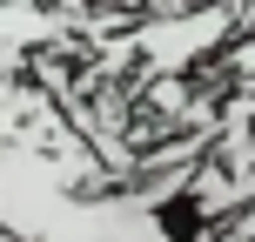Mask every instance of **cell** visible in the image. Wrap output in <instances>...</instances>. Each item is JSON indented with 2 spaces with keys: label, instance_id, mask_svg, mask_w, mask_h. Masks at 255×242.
Returning a JSON list of instances; mask_svg holds the SVG:
<instances>
[{
  "label": "cell",
  "instance_id": "obj_3",
  "mask_svg": "<svg viewBox=\"0 0 255 242\" xmlns=\"http://www.w3.org/2000/svg\"><path fill=\"white\" fill-rule=\"evenodd\" d=\"M47 7H61V13H88L94 0H47Z\"/></svg>",
  "mask_w": 255,
  "mask_h": 242
},
{
  "label": "cell",
  "instance_id": "obj_2",
  "mask_svg": "<svg viewBox=\"0 0 255 242\" xmlns=\"http://www.w3.org/2000/svg\"><path fill=\"white\" fill-rule=\"evenodd\" d=\"M235 27H242V40H255V0H242V7H235Z\"/></svg>",
  "mask_w": 255,
  "mask_h": 242
},
{
  "label": "cell",
  "instance_id": "obj_1",
  "mask_svg": "<svg viewBox=\"0 0 255 242\" xmlns=\"http://www.w3.org/2000/svg\"><path fill=\"white\" fill-rule=\"evenodd\" d=\"M242 27H235V7H181V13H154L148 27H134L128 40H115V61L128 54H141V61L154 67V74H168V67H188L202 61V54H215L222 40H235Z\"/></svg>",
  "mask_w": 255,
  "mask_h": 242
}]
</instances>
